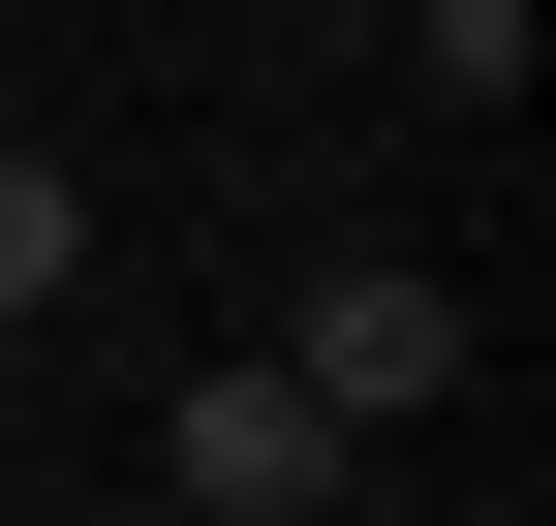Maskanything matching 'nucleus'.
Segmentation results:
<instances>
[{
	"label": "nucleus",
	"instance_id": "1",
	"mask_svg": "<svg viewBox=\"0 0 556 526\" xmlns=\"http://www.w3.org/2000/svg\"><path fill=\"white\" fill-rule=\"evenodd\" d=\"M248 372H278L309 434H433V403H464V279H433V248H340V279L278 310Z\"/></svg>",
	"mask_w": 556,
	"mask_h": 526
},
{
	"label": "nucleus",
	"instance_id": "2",
	"mask_svg": "<svg viewBox=\"0 0 556 526\" xmlns=\"http://www.w3.org/2000/svg\"><path fill=\"white\" fill-rule=\"evenodd\" d=\"M155 496H186V526H371V434H309V403L217 341V372L155 403Z\"/></svg>",
	"mask_w": 556,
	"mask_h": 526
},
{
	"label": "nucleus",
	"instance_id": "3",
	"mask_svg": "<svg viewBox=\"0 0 556 526\" xmlns=\"http://www.w3.org/2000/svg\"><path fill=\"white\" fill-rule=\"evenodd\" d=\"M402 93H433V124H495V93H526V0H402Z\"/></svg>",
	"mask_w": 556,
	"mask_h": 526
},
{
	"label": "nucleus",
	"instance_id": "4",
	"mask_svg": "<svg viewBox=\"0 0 556 526\" xmlns=\"http://www.w3.org/2000/svg\"><path fill=\"white\" fill-rule=\"evenodd\" d=\"M62 279H93V186H62V155H0V310H62Z\"/></svg>",
	"mask_w": 556,
	"mask_h": 526
}]
</instances>
